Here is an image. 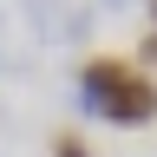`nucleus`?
Here are the masks:
<instances>
[{
    "label": "nucleus",
    "instance_id": "nucleus-1",
    "mask_svg": "<svg viewBox=\"0 0 157 157\" xmlns=\"http://www.w3.org/2000/svg\"><path fill=\"white\" fill-rule=\"evenodd\" d=\"M131 72H137L131 59H118V52H92L85 66H78V111H85V118H105V98L124 85Z\"/></svg>",
    "mask_w": 157,
    "mask_h": 157
},
{
    "label": "nucleus",
    "instance_id": "nucleus-2",
    "mask_svg": "<svg viewBox=\"0 0 157 157\" xmlns=\"http://www.w3.org/2000/svg\"><path fill=\"white\" fill-rule=\"evenodd\" d=\"M105 124H118V131H144V124H157V78H151V72H131L124 85L105 98Z\"/></svg>",
    "mask_w": 157,
    "mask_h": 157
},
{
    "label": "nucleus",
    "instance_id": "nucleus-3",
    "mask_svg": "<svg viewBox=\"0 0 157 157\" xmlns=\"http://www.w3.org/2000/svg\"><path fill=\"white\" fill-rule=\"evenodd\" d=\"M52 157H92V144L78 131H52Z\"/></svg>",
    "mask_w": 157,
    "mask_h": 157
},
{
    "label": "nucleus",
    "instance_id": "nucleus-4",
    "mask_svg": "<svg viewBox=\"0 0 157 157\" xmlns=\"http://www.w3.org/2000/svg\"><path fill=\"white\" fill-rule=\"evenodd\" d=\"M144 59L157 66V0H144Z\"/></svg>",
    "mask_w": 157,
    "mask_h": 157
},
{
    "label": "nucleus",
    "instance_id": "nucleus-5",
    "mask_svg": "<svg viewBox=\"0 0 157 157\" xmlns=\"http://www.w3.org/2000/svg\"><path fill=\"white\" fill-rule=\"evenodd\" d=\"M98 7H124V0H98Z\"/></svg>",
    "mask_w": 157,
    "mask_h": 157
}]
</instances>
